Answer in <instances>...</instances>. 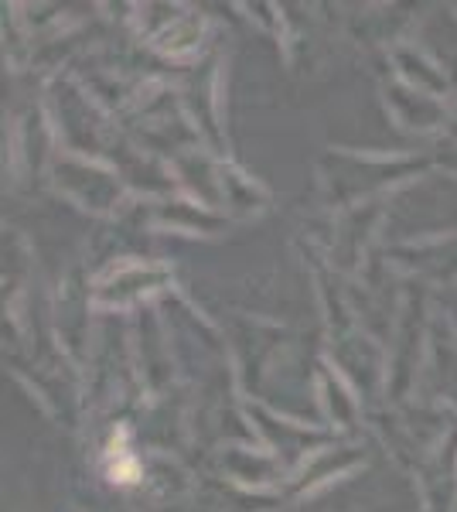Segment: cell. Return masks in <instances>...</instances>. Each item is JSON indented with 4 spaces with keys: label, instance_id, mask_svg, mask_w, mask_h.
Returning a JSON list of instances; mask_svg holds the SVG:
<instances>
[{
    "label": "cell",
    "instance_id": "obj_1",
    "mask_svg": "<svg viewBox=\"0 0 457 512\" xmlns=\"http://www.w3.org/2000/svg\"><path fill=\"white\" fill-rule=\"evenodd\" d=\"M106 478H110L113 485H134L140 482V461L134 448H130V431L127 427H120L110 444H106Z\"/></svg>",
    "mask_w": 457,
    "mask_h": 512
}]
</instances>
